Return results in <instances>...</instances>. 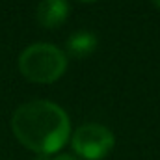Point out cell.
<instances>
[{
  "instance_id": "1",
  "label": "cell",
  "mask_w": 160,
  "mask_h": 160,
  "mask_svg": "<svg viewBox=\"0 0 160 160\" xmlns=\"http://www.w3.org/2000/svg\"><path fill=\"white\" fill-rule=\"evenodd\" d=\"M11 130L24 147L41 157H48L67 143L71 123L58 104L50 101H32L15 110Z\"/></svg>"
},
{
  "instance_id": "2",
  "label": "cell",
  "mask_w": 160,
  "mask_h": 160,
  "mask_svg": "<svg viewBox=\"0 0 160 160\" xmlns=\"http://www.w3.org/2000/svg\"><path fill=\"white\" fill-rule=\"evenodd\" d=\"M67 58L65 54L50 45V43H36L22 50L19 56V69L24 78L38 84H52L65 73Z\"/></svg>"
},
{
  "instance_id": "3",
  "label": "cell",
  "mask_w": 160,
  "mask_h": 160,
  "mask_svg": "<svg viewBox=\"0 0 160 160\" xmlns=\"http://www.w3.org/2000/svg\"><path fill=\"white\" fill-rule=\"evenodd\" d=\"M73 151L86 160H101L114 149L116 138L110 128L99 123H88L73 132Z\"/></svg>"
},
{
  "instance_id": "4",
  "label": "cell",
  "mask_w": 160,
  "mask_h": 160,
  "mask_svg": "<svg viewBox=\"0 0 160 160\" xmlns=\"http://www.w3.org/2000/svg\"><path fill=\"white\" fill-rule=\"evenodd\" d=\"M69 6L65 0H41L38 6V21L45 28H58L65 22Z\"/></svg>"
},
{
  "instance_id": "5",
  "label": "cell",
  "mask_w": 160,
  "mask_h": 160,
  "mask_svg": "<svg viewBox=\"0 0 160 160\" xmlns=\"http://www.w3.org/2000/svg\"><path fill=\"white\" fill-rule=\"evenodd\" d=\"M97 48V38L91 32H77L67 41V50L75 58H86Z\"/></svg>"
},
{
  "instance_id": "6",
  "label": "cell",
  "mask_w": 160,
  "mask_h": 160,
  "mask_svg": "<svg viewBox=\"0 0 160 160\" xmlns=\"http://www.w3.org/2000/svg\"><path fill=\"white\" fill-rule=\"evenodd\" d=\"M50 160H77V158H75V157H69V155H60V157L50 158Z\"/></svg>"
},
{
  "instance_id": "7",
  "label": "cell",
  "mask_w": 160,
  "mask_h": 160,
  "mask_svg": "<svg viewBox=\"0 0 160 160\" xmlns=\"http://www.w3.org/2000/svg\"><path fill=\"white\" fill-rule=\"evenodd\" d=\"M151 2H153V4H155V6L160 9V0H151Z\"/></svg>"
},
{
  "instance_id": "8",
  "label": "cell",
  "mask_w": 160,
  "mask_h": 160,
  "mask_svg": "<svg viewBox=\"0 0 160 160\" xmlns=\"http://www.w3.org/2000/svg\"><path fill=\"white\" fill-rule=\"evenodd\" d=\"M82 2H93V0H82Z\"/></svg>"
}]
</instances>
